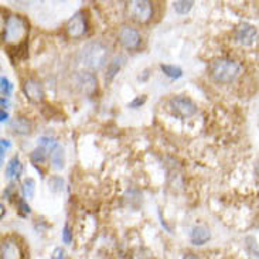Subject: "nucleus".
<instances>
[{
  "instance_id": "7c9ffc66",
  "label": "nucleus",
  "mask_w": 259,
  "mask_h": 259,
  "mask_svg": "<svg viewBox=\"0 0 259 259\" xmlns=\"http://www.w3.org/2000/svg\"><path fill=\"white\" fill-rule=\"evenodd\" d=\"M183 259H200V258H198L197 255H193V253H187V255H186Z\"/></svg>"
},
{
  "instance_id": "f3484780",
  "label": "nucleus",
  "mask_w": 259,
  "mask_h": 259,
  "mask_svg": "<svg viewBox=\"0 0 259 259\" xmlns=\"http://www.w3.org/2000/svg\"><path fill=\"white\" fill-rule=\"evenodd\" d=\"M160 70L164 72V75L171 79H179L183 77V70L177 65H170V64H161Z\"/></svg>"
},
{
  "instance_id": "0eeeda50",
  "label": "nucleus",
  "mask_w": 259,
  "mask_h": 259,
  "mask_svg": "<svg viewBox=\"0 0 259 259\" xmlns=\"http://www.w3.org/2000/svg\"><path fill=\"white\" fill-rule=\"evenodd\" d=\"M23 92L31 104H41L46 97L41 82L34 78H28L23 82Z\"/></svg>"
},
{
  "instance_id": "9d476101",
  "label": "nucleus",
  "mask_w": 259,
  "mask_h": 259,
  "mask_svg": "<svg viewBox=\"0 0 259 259\" xmlns=\"http://www.w3.org/2000/svg\"><path fill=\"white\" fill-rule=\"evenodd\" d=\"M118 37H119L120 44L127 50H138L142 42L139 31L135 27H129V26H123L120 28Z\"/></svg>"
},
{
  "instance_id": "473e14b6",
  "label": "nucleus",
  "mask_w": 259,
  "mask_h": 259,
  "mask_svg": "<svg viewBox=\"0 0 259 259\" xmlns=\"http://www.w3.org/2000/svg\"><path fill=\"white\" fill-rule=\"evenodd\" d=\"M0 208H2V217H3V215H5V205L0 204Z\"/></svg>"
},
{
  "instance_id": "a878e982",
  "label": "nucleus",
  "mask_w": 259,
  "mask_h": 259,
  "mask_svg": "<svg viewBox=\"0 0 259 259\" xmlns=\"http://www.w3.org/2000/svg\"><path fill=\"white\" fill-rule=\"evenodd\" d=\"M19 208H20L21 212L26 214V215L31 212V208H30V205H28L27 201H26V198H20V200H19Z\"/></svg>"
},
{
  "instance_id": "dca6fc26",
  "label": "nucleus",
  "mask_w": 259,
  "mask_h": 259,
  "mask_svg": "<svg viewBox=\"0 0 259 259\" xmlns=\"http://www.w3.org/2000/svg\"><path fill=\"white\" fill-rule=\"evenodd\" d=\"M50 159H51V164L56 170H63L65 166V152H64V147L58 146L50 154Z\"/></svg>"
},
{
  "instance_id": "9b49d317",
  "label": "nucleus",
  "mask_w": 259,
  "mask_h": 259,
  "mask_svg": "<svg viewBox=\"0 0 259 259\" xmlns=\"http://www.w3.org/2000/svg\"><path fill=\"white\" fill-rule=\"evenodd\" d=\"M23 252L16 241L5 239L2 242V259H21Z\"/></svg>"
},
{
  "instance_id": "b1692460",
  "label": "nucleus",
  "mask_w": 259,
  "mask_h": 259,
  "mask_svg": "<svg viewBox=\"0 0 259 259\" xmlns=\"http://www.w3.org/2000/svg\"><path fill=\"white\" fill-rule=\"evenodd\" d=\"M146 95H140V97H136V98L133 99L129 102V108H132V109H136V108H139L142 106L145 102H146Z\"/></svg>"
},
{
  "instance_id": "412c9836",
  "label": "nucleus",
  "mask_w": 259,
  "mask_h": 259,
  "mask_svg": "<svg viewBox=\"0 0 259 259\" xmlns=\"http://www.w3.org/2000/svg\"><path fill=\"white\" fill-rule=\"evenodd\" d=\"M47 154H49V152L47 150H44L42 147H37V149H34L33 152H31V154H30V159H31V161L33 163H44V161L47 160Z\"/></svg>"
},
{
  "instance_id": "f03ea898",
  "label": "nucleus",
  "mask_w": 259,
  "mask_h": 259,
  "mask_svg": "<svg viewBox=\"0 0 259 259\" xmlns=\"http://www.w3.org/2000/svg\"><path fill=\"white\" fill-rule=\"evenodd\" d=\"M210 77L217 84H231L242 72V67L230 58H217L210 64Z\"/></svg>"
},
{
  "instance_id": "f257e3e1",
  "label": "nucleus",
  "mask_w": 259,
  "mask_h": 259,
  "mask_svg": "<svg viewBox=\"0 0 259 259\" xmlns=\"http://www.w3.org/2000/svg\"><path fill=\"white\" fill-rule=\"evenodd\" d=\"M108 47L101 41H90L78 53V63L90 71H99L108 61Z\"/></svg>"
},
{
  "instance_id": "4be33fe9",
  "label": "nucleus",
  "mask_w": 259,
  "mask_h": 259,
  "mask_svg": "<svg viewBox=\"0 0 259 259\" xmlns=\"http://www.w3.org/2000/svg\"><path fill=\"white\" fill-rule=\"evenodd\" d=\"M64 187V180L61 177H58V176H54V177H51L49 180V189L50 191H53V193H58V191H61Z\"/></svg>"
},
{
  "instance_id": "aec40b11",
  "label": "nucleus",
  "mask_w": 259,
  "mask_h": 259,
  "mask_svg": "<svg viewBox=\"0 0 259 259\" xmlns=\"http://www.w3.org/2000/svg\"><path fill=\"white\" fill-rule=\"evenodd\" d=\"M193 6H194V2L193 0H176L175 3H173L176 13L179 14L189 13Z\"/></svg>"
},
{
  "instance_id": "cd10ccee",
  "label": "nucleus",
  "mask_w": 259,
  "mask_h": 259,
  "mask_svg": "<svg viewBox=\"0 0 259 259\" xmlns=\"http://www.w3.org/2000/svg\"><path fill=\"white\" fill-rule=\"evenodd\" d=\"M0 147H2V149H5V150H7V149H10V147H12V143H10L7 139H2L0 140Z\"/></svg>"
},
{
  "instance_id": "ddd939ff",
  "label": "nucleus",
  "mask_w": 259,
  "mask_h": 259,
  "mask_svg": "<svg viewBox=\"0 0 259 259\" xmlns=\"http://www.w3.org/2000/svg\"><path fill=\"white\" fill-rule=\"evenodd\" d=\"M10 129H12L13 133H16V135L26 136V135H30V133L33 132V123H31V120H28L27 118L17 116L16 119L12 120Z\"/></svg>"
},
{
  "instance_id": "2f4dec72",
  "label": "nucleus",
  "mask_w": 259,
  "mask_h": 259,
  "mask_svg": "<svg viewBox=\"0 0 259 259\" xmlns=\"http://www.w3.org/2000/svg\"><path fill=\"white\" fill-rule=\"evenodd\" d=\"M147 75H149V70H145V75H143V77H140L139 81H146Z\"/></svg>"
},
{
  "instance_id": "f8f14e48",
  "label": "nucleus",
  "mask_w": 259,
  "mask_h": 259,
  "mask_svg": "<svg viewBox=\"0 0 259 259\" xmlns=\"http://www.w3.org/2000/svg\"><path fill=\"white\" fill-rule=\"evenodd\" d=\"M211 238V232L207 227L204 225H197L190 232V239L194 245H204L207 244Z\"/></svg>"
},
{
  "instance_id": "c756f323",
  "label": "nucleus",
  "mask_w": 259,
  "mask_h": 259,
  "mask_svg": "<svg viewBox=\"0 0 259 259\" xmlns=\"http://www.w3.org/2000/svg\"><path fill=\"white\" fill-rule=\"evenodd\" d=\"M7 119H9V113L5 112V109H2L0 111V122L5 123V122H7Z\"/></svg>"
},
{
  "instance_id": "1a4fd4ad",
  "label": "nucleus",
  "mask_w": 259,
  "mask_h": 259,
  "mask_svg": "<svg viewBox=\"0 0 259 259\" xmlns=\"http://www.w3.org/2000/svg\"><path fill=\"white\" fill-rule=\"evenodd\" d=\"M75 84L78 90L88 97H92L98 90V79L92 72H88V71L78 72L75 75Z\"/></svg>"
},
{
  "instance_id": "7ed1b4c3",
  "label": "nucleus",
  "mask_w": 259,
  "mask_h": 259,
  "mask_svg": "<svg viewBox=\"0 0 259 259\" xmlns=\"http://www.w3.org/2000/svg\"><path fill=\"white\" fill-rule=\"evenodd\" d=\"M28 34V23L24 17L19 14H12L6 19L5 30H3V41L12 42L19 46L26 41V35Z\"/></svg>"
},
{
  "instance_id": "20e7f679",
  "label": "nucleus",
  "mask_w": 259,
  "mask_h": 259,
  "mask_svg": "<svg viewBox=\"0 0 259 259\" xmlns=\"http://www.w3.org/2000/svg\"><path fill=\"white\" fill-rule=\"evenodd\" d=\"M168 106H170V111L177 115L179 118H191L194 116L198 111V108L194 104V101H191L187 97H183V95H179V97H173V98L168 101Z\"/></svg>"
},
{
  "instance_id": "6ab92c4d",
  "label": "nucleus",
  "mask_w": 259,
  "mask_h": 259,
  "mask_svg": "<svg viewBox=\"0 0 259 259\" xmlns=\"http://www.w3.org/2000/svg\"><path fill=\"white\" fill-rule=\"evenodd\" d=\"M58 146H60V145L57 143V140L54 139V138H50V136H41V138L38 139V147H42V149H44V150H47L50 154L53 153Z\"/></svg>"
},
{
  "instance_id": "39448f33",
  "label": "nucleus",
  "mask_w": 259,
  "mask_h": 259,
  "mask_svg": "<svg viewBox=\"0 0 259 259\" xmlns=\"http://www.w3.org/2000/svg\"><path fill=\"white\" fill-rule=\"evenodd\" d=\"M131 14L136 23H149L153 16V5L149 0H135L131 3Z\"/></svg>"
},
{
  "instance_id": "6e6552de",
  "label": "nucleus",
  "mask_w": 259,
  "mask_h": 259,
  "mask_svg": "<svg viewBox=\"0 0 259 259\" xmlns=\"http://www.w3.org/2000/svg\"><path fill=\"white\" fill-rule=\"evenodd\" d=\"M235 40L241 44V46H252L253 42L258 40V28L249 24V23H241L238 27L235 28Z\"/></svg>"
},
{
  "instance_id": "a211bd4d",
  "label": "nucleus",
  "mask_w": 259,
  "mask_h": 259,
  "mask_svg": "<svg viewBox=\"0 0 259 259\" xmlns=\"http://www.w3.org/2000/svg\"><path fill=\"white\" fill-rule=\"evenodd\" d=\"M21 191H23V196L24 198H28L31 200L35 194V182L34 179L31 177H27L24 182H23V186H21Z\"/></svg>"
},
{
  "instance_id": "423d86ee",
  "label": "nucleus",
  "mask_w": 259,
  "mask_h": 259,
  "mask_svg": "<svg viewBox=\"0 0 259 259\" xmlns=\"http://www.w3.org/2000/svg\"><path fill=\"white\" fill-rule=\"evenodd\" d=\"M88 31V20L84 12H78L67 23V34L70 38H81Z\"/></svg>"
},
{
  "instance_id": "393cba45",
  "label": "nucleus",
  "mask_w": 259,
  "mask_h": 259,
  "mask_svg": "<svg viewBox=\"0 0 259 259\" xmlns=\"http://www.w3.org/2000/svg\"><path fill=\"white\" fill-rule=\"evenodd\" d=\"M63 241L65 244H71V241H72V231H71L70 225L65 224L63 230Z\"/></svg>"
},
{
  "instance_id": "4468645a",
  "label": "nucleus",
  "mask_w": 259,
  "mask_h": 259,
  "mask_svg": "<svg viewBox=\"0 0 259 259\" xmlns=\"http://www.w3.org/2000/svg\"><path fill=\"white\" fill-rule=\"evenodd\" d=\"M125 57L118 56L113 58L112 61H109V64L106 65V72H105V81L106 82H111L113 81V78L118 75V72L120 71V68L123 67L125 64Z\"/></svg>"
},
{
  "instance_id": "2eb2a0df",
  "label": "nucleus",
  "mask_w": 259,
  "mask_h": 259,
  "mask_svg": "<svg viewBox=\"0 0 259 259\" xmlns=\"http://www.w3.org/2000/svg\"><path fill=\"white\" fill-rule=\"evenodd\" d=\"M23 173V164L20 163V159L17 156H14L12 160L7 163L6 166V176L7 177H14V179H19L20 175Z\"/></svg>"
},
{
  "instance_id": "bb28decb",
  "label": "nucleus",
  "mask_w": 259,
  "mask_h": 259,
  "mask_svg": "<svg viewBox=\"0 0 259 259\" xmlns=\"http://www.w3.org/2000/svg\"><path fill=\"white\" fill-rule=\"evenodd\" d=\"M51 259H67V256H65V251H64L63 248H56L54 251H53V253H51Z\"/></svg>"
},
{
  "instance_id": "c85d7f7f",
  "label": "nucleus",
  "mask_w": 259,
  "mask_h": 259,
  "mask_svg": "<svg viewBox=\"0 0 259 259\" xmlns=\"http://www.w3.org/2000/svg\"><path fill=\"white\" fill-rule=\"evenodd\" d=\"M0 104H2V109H6V108L10 106V101H9L6 97H2V99H0Z\"/></svg>"
},
{
  "instance_id": "5701e85b",
  "label": "nucleus",
  "mask_w": 259,
  "mask_h": 259,
  "mask_svg": "<svg viewBox=\"0 0 259 259\" xmlns=\"http://www.w3.org/2000/svg\"><path fill=\"white\" fill-rule=\"evenodd\" d=\"M0 91H2V95L6 97V98L12 94V91H13V84H12L6 77L0 78Z\"/></svg>"
}]
</instances>
